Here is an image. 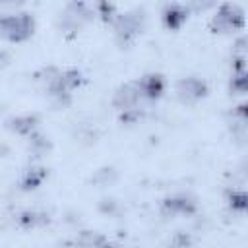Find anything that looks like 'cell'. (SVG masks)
Segmentation results:
<instances>
[{"label":"cell","mask_w":248,"mask_h":248,"mask_svg":"<svg viewBox=\"0 0 248 248\" xmlns=\"http://www.w3.org/2000/svg\"><path fill=\"white\" fill-rule=\"evenodd\" d=\"M41 79L45 81V89H46L48 97L58 107L70 105L74 91L78 87H81V83H83V76L76 68H66V70L48 68V70H45V78H41Z\"/></svg>","instance_id":"1"},{"label":"cell","mask_w":248,"mask_h":248,"mask_svg":"<svg viewBox=\"0 0 248 248\" xmlns=\"http://www.w3.org/2000/svg\"><path fill=\"white\" fill-rule=\"evenodd\" d=\"M93 19H95V12L85 0H70L58 16V29L72 39Z\"/></svg>","instance_id":"2"},{"label":"cell","mask_w":248,"mask_h":248,"mask_svg":"<svg viewBox=\"0 0 248 248\" xmlns=\"http://www.w3.org/2000/svg\"><path fill=\"white\" fill-rule=\"evenodd\" d=\"M145 12L136 8V10H130V12H124V14H116L114 19H112V29H114V39L120 46H128L132 45L145 29Z\"/></svg>","instance_id":"3"},{"label":"cell","mask_w":248,"mask_h":248,"mask_svg":"<svg viewBox=\"0 0 248 248\" xmlns=\"http://www.w3.org/2000/svg\"><path fill=\"white\" fill-rule=\"evenodd\" d=\"M35 33V17L27 12L2 14L0 16V37L10 43H25Z\"/></svg>","instance_id":"4"},{"label":"cell","mask_w":248,"mask_h":248,"mask_svg":"<svg viewBox=\"0 0 248 248\" xmlns=\"http://www.w3.org/2000/svg\"><path fill=\"white\" fill-rule=\"evenodd\" d=\"M209 27L213 33H221V35H227V33H236L244 27V12L240 6L232 4V2H225L221 4L211 21H209Z\"/></svg>","instance_id":"5"},{"label":"cell","mask_w":248,"mask_h":248,"mask_svg":"<svg viewBox=\"0 0 248 248\" xmlns=\"http://www.w3.org/2000/svg\"><path fill=\"white\" fill-rule=\"evenodd\" d=\"M209 93L207 83L202 78L190 76V78H182L176 85V97L182 105H196L200 103L205 95Z\"/></svg>","instance_id":"6"},{"label":"cell","mask_w":248,"mask_h":248,"mask_svg":"<svg viewBox=\"0 0 248 248\" xmlns=\"http://www.w3.org/2000/svg\"><path fill=\"white\" fill-rule=\"evenodd\" d=\"M198 209V203L192 196L188 194H174L169 196L163 203H161V211L167 217H190L194 215Z\"/></svg>","instance_id":"7"},{"label":"cell","mask_w":248,"mask_h":248,"mask_svg":"<svg viewBox=\"0 0 248 248\" xmlns=\"http://www.w3.org/2000/svg\"><path fill=\"white\" fill-rule=\"evenodd\" d=\"M136 87L141 95L143 101L147 103H155L157 99L163 97L165 93V87H167V81L161 74H145L141 76L138 81H136Z\"/></svg>","instance_id":"8"},{"label":"cell","mask_w":248,"mask_h":248,"mask_svg":"<svg viewBox=\"0 0 248 248\" xmlns=\"http://www.w3.org/2000/svg\"><path fill=\"white\" fill-rule=\"evenodd\" d=\"M141 95L136 87V81L132 83H124L116 89L114 97H112V105L118 112H124V110H132V108H141Z\"/></svg>","instance_id":"9"},{"label":"cell","mask_w":248,"mask_h":248,"mask_svg":"<svg viewBox=\"0 0 248 248\" xmlns=\"http://www.w3.org/2000/svg\"><path fill=\"white\" fill-rule=\"evenodd\" d=\"M188 16H190L188 6H182L178 2H172V4H167L165 10H163V23H165L167 29L178 31L188 21Z\"/></svg>","instance_id":"10"},{"label":"cell","mask_w":248,"mask_h":248,"mask_svg":"<svg viewBox=\"0 0 248 248\" xmlns=\"http://www.w3.org/2000/svg\"><path fill=\"white\" fill-rule=\"evenodd\" d=\"M8 128L19 136H31L35 130H37V116H31V114H23V116H16L8 122Z\"/></svg>","instance_id":"11"},{"label":"cell","mask_w":248,"mask_h":248,"mask_svg":"<svg viewBox=\"0 0 248 248\" xmlns=\"http://www.w3.org/2000/svg\"><path fill=\"white\" fill-rule=\"evenodd\" d=\"M45 176H46L45 169H27L25 174H23V178H21V188L23 190H33V188L41 186V182L45 180Z\"/></svg>","instance_id":"12"},{"label":"cell","mask_w":248,"mask_h":248,"mask_svg":"<svg viewBox=\"0 0 248 248\" xmlns=\"http://www.w3.org/2000/svg\"><path fill=\"white\" fill-rule=\"evenodd\" d=\"M93 12H95V16H99L105 23H112V19H114V16H116V10H114V6H112L108 0H95Z\"/></svg>","instance_id":"13"},{"label":"cell","mask_w":248,"mask_h":248,"mask_svg":"<svg viewBox=\"0 0 248 248\" xmlns=\"http://www.w3.org/2000/svg\"><path fill=\"white\" fill-rule=\"evenodd\" d=\"M27 141H29V149H31V153H35L37 157L45 155L46 149H48V140H46L45 136H41L37 130H35L31 136H27Z\"/></svg>","instance_id":"14"},{"label":"cell","mask_w":248,"mask_h":248,"mask_svg":"<svg viewBox=\"0 0 248 248\" xmlns=\"http://www.w3.org/2000/svg\"><path fill=\"white\" fill-rule=\"evenodd\" d=\"M231 91H234V93H240V95L246 91V70H232Z\"/></svg>","instance_id":"15"},{"label":"cell","mask_w":248,"mask_h":248,"mask_svg":"<svg viewBox=\"0 0 248 248\" xmlns=\"http://www.w3.org/2000/svg\"><path fill=\"white\" fill-rule=\"evenodd\" d=\"M19 221H21V225L23 227H37V225H41V223H46L48 219H46V215L45 213H35V211H27V213H23L21 217H19Z\"/></svg>","instance_id":"16"},{"label":"cell","mask_w":248,"mask_h":248,"mask_svg":"<svg viewBox=\"0 0 248 248\" xmlns=\"http://www.w3.org/2000/svg\"><path fill=\"white\" fill-rule=\"evenodd\" d=\"M229 205L232 209H238V211H244L246 209V194L242 190H232L229 194Z\"/></svg>","instance_id":"17"},{"label":"cell","mask_w":248,"mask_h":248,"mask_svg":"<svg viewBox=\"0 0 248 248\" xmlns=\"http://www.w3.org/2000/svg\"><path fill=\"white\" fill-rule=\"evenodd\" d=\"M217 0H188V10L190 12H207L209 8L215 6Z\"/></svg>","instance_id":"18"},{"label":"cell","mask_w":248,"mask_h":248,"mask_svg":"<svg viewBox=\"0 0 248 248\" xmlns=\"http://www.w3.org/2000/svg\"><path fill=\"white\" fill-rule=\"evenodd\" d=\"M25 0H0V8H14V6H19Z\"/></svg>","instance_id":"19"},{"label":"cell","mask_w":248,"mask_h":248,"mask_svg":"<svg viewBox=\"0 0 248 248\" xmlns=\"http://www.w3.org/2000/svg\"><path fill=\"white\" fill-rule=\"evenodd\" d=\"M8 52H4V50H0V68H4L6 64H8Z\"/></svg>","instance_id":"20"}]
</instances>
